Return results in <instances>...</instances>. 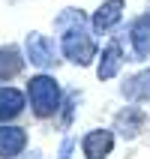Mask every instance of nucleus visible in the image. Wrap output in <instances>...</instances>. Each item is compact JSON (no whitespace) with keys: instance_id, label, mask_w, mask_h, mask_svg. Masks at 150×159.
I'll use <instances>...</instances> for the list:
<instances>
[{"instance_id":"f03ea898","label":"nucleus","mask_w":150,"mask_h":159,"mask_svg":"<svg viewBox=\"0 0 150 159\" xmlns=\"http://www.w3.org/2000/svg\"><path fill=\"white\" fill-rule=\"evenodd\" d=\"M60 51L75 66H90V63L96 60L93 27H87V21H81V24H72L66 30H60Z\"/></svg>"},{"instance_id":"39448f33","label":"nucleus","mask_w":150,"mask_h":159,"mask_svg":"<svg viewBox=\"0 0 150 159\" xmlns=\"http://www.w3.org/2000/svg\"><path fill=\"white\" fill-rule=\"evenodd\" d=\"M114 150V132L111 129H90L81 138V153L84 159H108Z\"/></svg>"},{"instance_id":"0eeeda50","label":"nucleus","mask_w":150,"mask_h":159,"mask_svg":"<svg viewBox=\"0 0 150 159\" xmlns=\"http://www.w3.org/2000/svg\"><path fill=\"white\" fill-rule=\"evenodd\" d=\"M147 123V114H144L138 105H126L114 114V132L120 138H138V132Z\"/></svg>"},{"instance_id":"f8f14e48","label":"nucleus","mask_w":150,"mask_h":159,"mask_svg":"<svg viewBox=\"0 0 150 159\" xmlns=\"http://www.w3.org/2000/svg\"><path fill=\"white\" fill-rule=\"evenodd\" d=\"M120 93L132 102H150V69H141L129 75V78L120 84Z\"/></svg>"},{"instance_id":"9b49d317","label":"nucleus","mask_w":150,"mask_h":159,"mask_svg":"<svg viewBox=\"0 0 150 159\" xmlns=\"http://www.w3.org/2000/svg\"><path fill=\"white\" fill-rule=\"evenodd\" d=\"M27 57L18 51L15 45H0V84H6L24 69Z\"/></svg>"},{"instance_id":"f257e3e1","label":"nucleus","mask_w":150,"mask_h":159,"mask_svg":"<svg viewBox=\"0 0 150 159\" xmlns=\"http://www.w3.org/2000/svg\"><path fill=\"white\" fill-rule=\"evenodd\" d=\"M27 102H30L33 117H39V120H48V117L60 114L63 90H60V84H57V78L48 75V72L33 75V78L27 81Z\"/></svg>"},{"instance_id":"7ed1b4c3","label":"nucleus","mask_w":150,"mask_h":159,"mask_svg":"<svg viewBox=\"0 0 150 159\" xmlns=\"http://www.w3.org/2000/svg\"><path fill=\"white\" fill-rule=\"evenodd\" d=\"M24 57L36 69H51L54 63H57V48H54V42L48 36L33 30V33H27V39H24Z\"/></svg>"},{"instance_id":"1a4fd4ad","label":"nucleus","mask_w":150,"mask_h":159,"mask_svg":"<svg viewBox=\"0 0 150 159\" xmlns=\"http://www.w3.org/2000/svg\"><path fill=\"white\" fill-rule=\"evenodd\" d=\"M123 9H126V0H102L99 9L93 12V18H90L93 33H108V30L123 18Z\"/></svg>"},{"instance_id":"dca6fc26","label":"nucleus","mask_w":150,"mask_h":159,"mask_svg":"<svg viewBox=\"0 0 150 159\" xmlns=\"http://www.w3.org/2000/svg\"><path fill=\"white\" fill-rule=\"evenodd\" d=\"M147 12H150V0H147Z\"/></svg>"},{"instance_id":"2eb2a0df","label":"nucleus","mask_w":150,"mask_h":159,"mask_svg":"<svg viewBox=\"0 0 150 159\" xmlns=\"http://www.w3.org/2000/svg\"><path fill=\"white\" fill-rule=\"evenodd\" d=\"M24 159H42V156H39V153L33 150V153H30V156H24Z\"/></svg>"},{"instance_id":"20e7f679","label":"nucleus","mask_w":150,"mask_h":159,"mask_svg":"<svg viewBox=\"0 0 150 159\" xmlns=\"http://www.w3.org/2000/svg\"><path fill=\"white\" fill-rule=\"evenodd\" d=\"M129 45H132V60H147L150 57V12L129 21Z\"/></svg>"},{"instance_id":"423d86ee","label":"nucleus","mask_w":150,"mask_h":159,"mask_svg":"<svg viewBox=\"0 0 150 159\" xmlns=\"http://www.w3.org/2000/svg\"><path fill=\"white\" fill-rule=\"evenodd\" d=\"M123 60H126V54H123V45H120V39H111V42L102 48L99 60H96V78H99V81L114 78L117 72L123 69Z\"/></svg>"},{"instance_id":"4468645a","label":"nucleus","mask_w":150,"mask_h":159,"mask_svg":"<svg viewBox=\"0 0 150 159\" xmlns=\"http://www.w3.org/2000/svg\"><path fill=\"white\" fill-rule=\"evenodd\" d=\"M72 147H75V141H72V138H63V144H60V153H57V159H69V156H72Z\"/></svg>"},{"instance_id":"6e6552de","label":"nucleus","mask_w":150,"mask_h":159,"mask_svg":"<svg viewBox=\"0 0 150 159\" xmlns=\"http://www.w3.org/2000/svg\"><path fill=\"white\" fill-rule=\"evenodd\" d=\"M27 147V132L15 123H0V159H18Z\"/></svg>"},{"instance_id":"9d476101","label":"nucleus","mask_w":150,"mask_h":159,"mask_svg":"<svg viewBox=\"0 0 150 159\" xmlns=\"http://www.w3.org/2000/svg\"><path fill=\"white\" fill-rule=\"evenodd\" d=\"M27 102V93L9 87V84H0V123H12L15 117H21Z\"/></svg>"},{"instance_id":"ddd939ff","label":"nucleus","mask_w":150,"mask_h":159,"mask_svg":"<svg viewBox=\"0 0 150 159\" xmlns=\"http://www.w3.org/2000/svg\"><path fill=\"white\" fill-rule=\"evenodd\" d=\"M81 21H87V15H84L81 9H63L60 15L54 18V30L60 33V30H66V27H72V24H81Z\"/></svg>"}]
</instances>
